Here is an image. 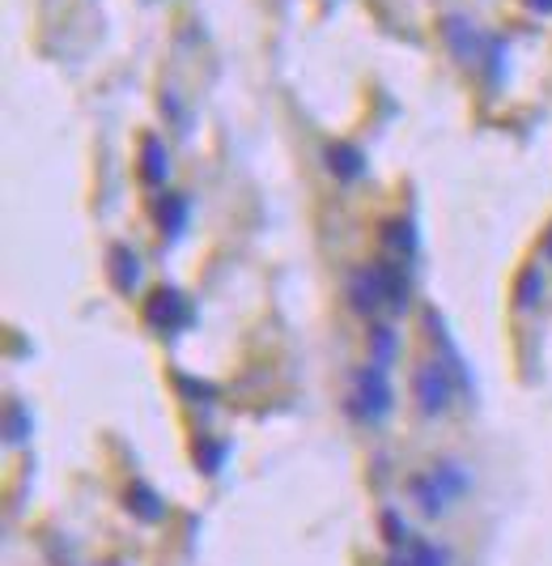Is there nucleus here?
Returning a JSON list of instances; mask_svg holds the SVG:
<instances>
[{"label": "nucleus", "instance_id": "f257e3e1", "mask_svg": "<svg viewBox=\"0 0 552 566\" xmlns=\"http://www.w3.org/2000/svg\"><path fill=\"white\" fill-rule=\"evenodd\" d=\"M395 409V388H391V375L374 363L353 375V392H349V418L361 426H383Z\"/></svg>", "mask_w": 552, "mask_h": 566}, {"label": "nucleus", "instance_id": "f03ea898", "mask_svg": "<svg viewBox=\"0 0 552 566\" xmlns=\"http://www.w3.org/2000/svg\"><path fill=\"white\" fill-rule=\"evenodd\" d=\"M455 397H459V384H455V375L442 367L438 358H425L413 370V400L425 418H442L455 405Z\"/></svg>", "mask_w": 552, "mask_h": 566}, {"label": "nucleus", "instance_id": "7ed1b4c3", "mask_svg": "<svg viewBox=\"0 0 552 566\" xmlns=\"http://www.w3.org/2000/svg\"><path fill=\"white\" fill-rule=\"evenodd\" d=\"M145 324L158 328V333H166V337L188 333V328L195 324L192 298H188L183 290H174V285H158V290L145 298Z\"/></svg>", "mask_w": 552, "mask_h": 566}, {"label": "nucleus", "instance_id": "20e7f679", "mask_svg": "<svg viewBox=\"0 0 552 566\" xmlns=\"http://www.w3.org/2000/svg\"><path fill=\"white\" fill-rule=\"evenodd\" d=\"M438 34L442 43H446V52L459 60V64H476V60H485V34L476 30V22L471 18H464V13H446L438 22Z\"/></svg>", "mask_w": 552, "mask_h": 566}, {"label": "nucleus", "instance_id": "39448f33", "mask_svg": "<svg viewBox=\"0 0 552 566\" xmlns=\"http://www.w3.org/2000/svg\"><path fill=\"white\" fill-rule=\"evenodd\" d=\"M425 328H429V340H434V358H438L442 367L455 375V384H459V392H468L471 397V370H468V358H464V349H459V340L450 337V328L442 324V315L429 307L425 312Z\"/></svg>", "mask_w": 552, "mask_h": 566}, {"label": "nucleus", "instance_id": "423d86ee", "mask_svg": "<svg viewBox=\"0 0 552 566\" xmlns=\"http://www.w3.org/2000/svg\"><path fill=\"white\" fill-rule=\"evenodd\" d=\"M344 294H349V307L358 315H374L379 307H386V282H383V264H361L349 273L344 282Z\"/></svg>", "mask_w": 552, "mask_h": 566}, {"label": "nucleus", "instance_id": "0eeeda50", "mask_svg": "<svg viewBox=\"0 0 552 566\" xmlns=\"http://www.w3.org/2000/svg\"><path fill=\"white\" fill-rule=\"evenodd\" d=\"M153 218H158V230L166 234V243H179L192 227V197L188 192H162L153 200Z\"/></svg>", "mask_w": 552, "mask_h": 566}, {"label": "nucleus", "instance_id": "6e6552de", "mask_svg": "<svg viewBox=\"0 0 552 566\" xmlns=\"http://www.w3.org/2000/svg\"><path fill=\"white\" fill-rule=\"evenodd\" d=\"M404 494L413 499V507L425 515V520H442L446 511L455 507V499L442 490V482L434 473H413L408 482H404Z\"/></svg>", "mask_w": 552, "mask_h": 566}, {"label": "nucleus", "instance_id": "1a4fd4ad", "mask_svg": "<svg viewBox=\"0 0 552 566\" xmlns=\"http://www.w3.org/2000/svg\"><path fill=\"white\" fill-rule=\"evenodd\" d=\"M107 277H110V285H115L119 294H137V290H140V282H145V264H140V255L132 252L128 243H110Z\"/></svg>", "mask_w": 552, "mask_h": 566}, {"label": "nucleus", "instance_id": "9d476101", "mask_svg": "<svg viewBox=\"0 0 552 566\" xmlns=\"http://www.w3.org/2000/svg\"><path fill=\"white\" fill-rule=\"evenodd\" d=\"M170 179V149L158 133H145L140 137V184L145 188H166Z\"/></svg>", "mask_w": 552, "mask_h": 566}, {"label": "nucleus", "instance_id": "9b49d317", "mask_svg": "<svg viewBox=\"0 0 552 566\" xmlns=\"http://www.w3.org/2000/svg\"><path fill=\"white\" fill-rule=\"evenodd\" d=\"M323 163H328V170L340 179V184H358L361 175L370 170V163H365V149L353 142H331L328 149H323Z\"/></svg>", "mask_w": 552, "mask_h": 566}, {"label": "nucleus", "instance_id": "f8f14e48", "mask_svg": "<svg viewBox=\"0 0 552 566\" xmlns=\"http://www.w3.org/2000/svg\"><path fill=\"white\" fill-rule=\"evenodd\" d=\"M386 566H455V558H450V549H446L442 541L416 537L413 545H404V549H391V554H386Z\"/></svg>", "mask_w": 552, "mask_h": 566}, {"label": "nucleus", "instance_id": "ddd939ff", "mask_svg": "<svg viewBox=\"0 0 552 566\" xmlns=\"http://www.w3.org/2000/svg\"><path fill=\"white\" fill-rule=\"evenodd\" d=\"M379 264H383V282H386V307L395 315H404L413 307V273H408L404 260H391V255H383Z\"/></svg>", "mask_w": 552, "mask_h": 566}, {"label": "nucleus", "instance_id": "4468645a", "mask_svg": "<svg viewBox=\"0 0 552 566\" xmlns=\"http://www.w3.org/2000/svg\"><path fill=\"white\" fill-rule=\"evenodd\" d=\"M383 248L391 260H404V264H413L416 252H421V234L408 218H386L383 222Z\"/></svg>", "mask_w": 552, "mask_h": 566}, {"label": "nucleus", "instance_id": "2eb2a0df", "mask_svg": "<svg viewBox=\"0 0 552 566\" xmlns=\"http://www.w3.org/2000/svg\"><path fill=\"white\" fill-rule=\"evenodd\" d=\"M124 507L132 511L140 524H162L166 520V499L149 482H128V490H124Z\"/></svg>", "mask_w": 552, "mask_h": 566}, {"label": "nucleus", "instance_id": "dca6fc26", "mask_svg": "<svg viewBox=\"0 0 552 566\" xmlns=\"http://www.w3.org/2000/svg\"><path fill=\"white\" fill-rule=\"evenodd\" d=\"M429 473L438 478L442 490H446V494H450L455 503H464V499L471 494V469L464 464V460H450V455H446V460H438V464H434Z\"/></svg>", "mask_w": 552, "mask_h": 566}, {"label": "nucleus", "instance_id": "f3484780", "mask_svg": "<svg viewBox=\"0 0 552 566\" xmlns=\"http://www.w3.org/2000/svg\"><path fill=\"white\" fill-rule=\"evenodd\" d=\"M395 358H400V328H391V324H370V363L391 370Z\"/></svg>", "mask_w": 552, "mask_h": 566}, {"label": "nucleus", "instance_id": "a211bd4d", "mask_svg": "<svg viewBox=\"0 0 552 566\" xmlns=\"http://www.w3.org/2000/svg\"><path fill=\"white\" fill-rule=\"evenodd\" d=\"M544 303V269L540 264H527L514 282V307L519 312H535Z\"/></svg>", "mask_w": 552, "mask_h": 566}, {"label": "nucleus", "instance_id": "6ab92c4d", "mask_svg": "<svg viewBox=\"0 0 552 566\" xmlns=\"http://www.w3.org/2000/svg\"><path fill=\"white\" fill-rule=\"evenodd\" d=\"M379 528H383V541L391 545V549H404V545H413V541H416L413 524L400 515V507L379 511Z\"/></svg>", "mask_w": 552, "mask_h": 566}, {"label": "nucleus", "instance_id": "aec40b11", "mask_svg": "<svg viewBox=\"0 0 552 566\" xmlns=\"http://www.w3.org/2000/svg\"><path fill=\"white\" fill-rule=\"evenodd\" d=\"M195 464H200V473H209V478H217L221 469H225V460H230V443L225 439H195Z\"/></svg>", "mask_w": 552, "mask_h": 566}, {"label": "nucleus", "instance_id": "412c9836", "mask_svg": "<svg viewBox=\"0 0 552 566\" xmlns=\"http://www.w3.org/2000/svg\"><path fill=\"white\" fill-rule=\"evenodd\" d=\"M506 52H510L506 39H501V34H489V43H485V82L493 85V90L506 82Z\"/></svg>", "mask_w": 552, "mask_h": 566}, {"label": "nucleus", "instance_id": "4be33fe9", "mask_svg": "<svg viewBox=\"0 0 552 566\" xmlns=\"http://www.w3.org/2000/svg\"><path fill=\"white\" fill-rule=\"evenodd\" d=\"M158 103H162L166 119H170V124H174V128L188 137V133H192V115H188V107L179 103V94H174V90H162V98H158Z\"/></svg>", "mask_w": 552, "mask_h": 566}, {"label": "nucleus", "instance_id": "5701e85b", "mask_svg": "<svg viewBox=\"0 0 552 566\" xmlns=\"http://www.w3.org/2000/svg\"><path fill=\"white\" fill-rule=\"evenodd\" d=\"M4 430H9V443H22V439H30V413L13 400L9 405V418H4Z\"/></svg>", "mask_w": 552, "mask_h": 566}, {"label": "nucleus", "instance_id": "b1692460", "mask_svg": "<svg viewBox=\"0 0 552 566\" xmlns=\"http://www.w3.org/2000/svg\"><path fill=\"white\" fill-rule=\"evenodd\" d=\"M174 384L188 392V400H200V405H209V400H213V384H204V379H192V375L174 370Z\"/></svg>", "mask_w": 552, "mask_h": 566}, {"label": "nucleus", "instance_id": "393cba45", "mask_svg": "<svg viewBox=\"0 0 552 566\" xmlns=\"http://www.w3.org/2000/svg\"><path fill=\"white\" fill-rule=\"evenodd\" d=\"M531 13H552V0H523Z\"/></svg>", "mask_w": 552, "mask_h": 566}, {"label": "nucleus", "instance_id": "a878e982", "mask_svg": "<svg viewBox=\"0 0 552 566\" xmlns=\"http://www.w3.org/2000/svg\"><path fill=\"white\" fill-rule=\"evenodd\" d=\"M544 260L552 264V227H549V234H544Z\"/></svg>", "mask_w": 552, "mask_h": 566}]
</instances>
